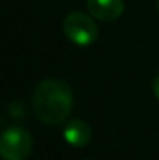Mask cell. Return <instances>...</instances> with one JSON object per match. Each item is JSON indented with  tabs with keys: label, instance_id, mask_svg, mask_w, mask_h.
Wrapping results in <instances>:
<instances>
[{
	"label": "cell",
	"instance_id": "obj_3",
	"mask_svg": "<svg viewBox=\"0 0 159 160\" xmlns=\"http://www.w3.org/2000/svg\"><path fill=\"white\" fill-rule=\"evenodd\" d=\"M31 149L33 140L25 129L11 126L3 131L0 138V154L3 160H27Z\"/></svg>",
	"mask_w": 159,
	"mask_h": 160
},
{
	"label": "cell",
	"instance_id": "obj_6",
	"mask_svg": "<svg viewBox=\"0 0 159 160\" xmlns=\"http://www.w3.org/2000/svg\"><path fill=\"white\" fill-rule=\"evenodd\" d=\"M153 92H155L156 98L159 100V73H158V76L155 78V81H153Z\"/></svg>",
	"mask_w": 159,
	"mask_h": 160
},
{
	"label": "cell",
	"instance_id": "obj_4",
	"mask_svg": "<svg viewBox=\"0 0 159 160\" xmlns=\"http://www.w3.org/2000/svg\"><path fill=\"white\" fill-rule=\"evenodd\" d=\"M86 8L94 19L112 22L122 16L125 3L123 0H86Z\"/></svg>",
	"mask_w": 159,
	"mask_h": 160
},
{
	"label": "cell",
	"instance_id": "obj_2",
	"mask_svg": "<svg viewBox=\"0 0 159 160\" xmlns=\"http://www.w3.org/2000/svg\"><path fill=\"white\" fill-rule=\"evenodd\" d=\"M62 31L70 42L80 47L94 44L98 38V27L86 12H70L62 20Z\"/></svg>",
	"mask_w": 159,
	"mask_h": 160
},
{
	"label": "cell",
	"instance_id": "obj_1",
	"mask_svg": "<svg viewBox=\"0 0 159 160\" xmlns=\"http://www.w3.org/2000/svg\"><path fill=\"white\" fill-rule=\"evenodd\" d=\"M73 104L70 86L56 78L39 82L33 93V109L36 117L45 124H61L70 115Z\"/></svg>",
	"mask_w": 159,
	"mask_h": 160
},
{
	"label": "cell",
	"instance_id": "obj_5",
	"mask_svg": "<svg viewBox=\"0 0 159 160\" xmlns=\"http://www.w3.org/2000/svg\"><path fill=\"white\" fill-rule=\"evenodd\" d=\"M64 140L75 148H83L91 142L92 137V131L91 126L87 123H84L83 120H72L66 124L64 128Z\"/></svg>",
	"mask_w": 159,
	"mask_h": 160
},
{
	"label": "cell",
	"instance_id": "obj_7",
	"mask_svg": "<svg viewBox=\"0 0 159 160\" xmlns=\"http://www.w3.org/2000/svg\"><path fill=\"white\" fill-rule=\"evenodd\" d=\"M158 11H159V0H158Z\"/></svg>",
	"mask_w": 159,
	"mask_h": 160
}]
</instances>
